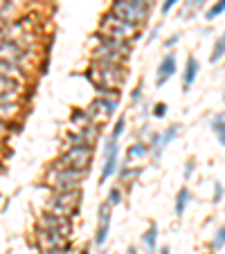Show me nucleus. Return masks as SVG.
I'll use <instances>...</instances> for the list:
<instances>
[{"instance_id":"15","label":"nucleus","mask_w":225,"mask_h":254,"mask_svg":"<svg viewBox=\"0 0 225 254\" xmlns=\"http://www.w3.org/2000/svg\"><path fill=\"white\" fill-rule=\"evenodd\" d=\"M142 167H135V164H129V162H124V164H119V169H117V178H119V182H124V185H131V182H135L142 175Z\"/></svg>"},{"instance_id":"28","label":"nucleus","mask_w":225,"mask_h":254,"mask_svg":"<svg viewBox=\"0 0 225 254\" xmlns=\"http://www.w3.org/2000/svg\"><path fill=\"white\" fill-rule=\"evenodd\" d=\"M38 254H77L75 245L70 243L65 248H50V250H38Z\"/></svg>"},{"instance_id":"14","label":"nucleus","mask_w":225,"mask_h":254,"mask_svg":"<svg viewBox=\"0 0 225 254\" xmlns=\"http://www.w3.org/2000/svg\"><path fill=\"white\" fill-rule=\"evenodd\" d=\"M151 155V146L149 142H142V140H138V142H133L129 148H126V158H124V162H135V160H144Z\"/></svg>"},{"instance_id":"23","label":"nucleus","mask_w":225,"mask_h":254,"mask_svg":"<svg viewBox=\"0 0 225 254\" xmlns=\"http://www.w3.org/2000/svg\"><path fill=\"white\" fill-rule=\"evenodd\" d=\"M223 248H225V225H221L214 232V238L209 241V250H216V252H219V250H223Z\"/></svg>"},{"instance_id":"13","label":"nucleus","mask_w":225,"mask_h":254,"mask_svg":"<svg viewBox=\"0 0 225 254\" xmlns=\"http://www.w3.org/2000/svg\"><path fill=\"white\" fill-rule=\"evenodd\" d=\"M158 236H160V229H158L156 223H151L149 227L142 232L140 241H142V245H144L146 254H156L158 252Z\"/></svg>"},{"instance_id":"10","label":"nucleus","mask_w":225,"mask_h":254,"mask_svg":"<svg viewBox=\"0 0 225 254\" xmlns=\"http://www.w3.org/2000/svg\"><path fill=\"white\" fill-rule=\"evenodd\" d=\"M92 38H95L97 48L104 50V52H115V54H122V56H131V52H133V43L126 41V38H115L102 32H95Z\"/></svg>"},{"instance_id":"34","label":"nucleus","mask_w":225,"mask_h":254,"mask_svg":"<svg viewBox=\"0 0 225 254\" xmlns=\"http://www.w3.org/2000/svg\"><path fill=\"white\" fill-rule=\"evenodd\" d=\"M194 169H196V160H194V158H189L187 162H185V178H192Z\"/></svg>"},{"instance_id":"33","label":"nucleus","mask_w":225,"mask_h":254,"mask_svg":"<svg viewBox=\"0 0 225 254\" xmlns=\"http://www.w3.org/2000/svg\"><path fill=\"white\" fill-rule=\"evenodd\" d=\"M178 43H180V34H173V36H169V38L165 41V48H167V50H173Z\"/></svg>"},{"instance_id":"26","label":"nucleus","mask_w":225,"mask_h":254,"mask_svg":"<svg viewBox=\"0 0 225 254\" xmlns=\"http://www.w3.org/2000/svg\"><path fill=\"white\" fill-rule=\"evenodd\" d=\"M209 126H212V131L219 135V133H223L225 131V111H221V113H216L214 117H212V122H209Z\"/></svg>"},{"instance_id":"9","label":"nucleus","mask_w":225,"mask_h":254,"mask_svg":"<svg viewBox=\"0 0 225 254\" xmlns=\"http://www.w3.org/2000/svg\"><path fill=\"white\" fill-rule=\"evenodd\" d=\"M111 218H112V207L104 200L102 205L97 207V229H95V238H92V243H95L97 250L104 248L108 241V234H111Z\"/></svg>"},{"instance_id":"25","label":"nucleus","mask_w":225,"mask_h":254,"mask_svg":"<svg viewBox=\"0 0 225 254\" xmlns=\"http://www.w3.org/2000/svg\"><path fill=\"white\" fill-rule=\"evenodd\" d=\"M124 131H126V117L119 115L117 122L112 124V131H111V135H108V138H111V140H119L124 135Z\"/></svg>"},{"instance_id":"29","label":"nucleus","mask_w":225,"mask_h":254,"mask_svg":"<svg viewBox=\"0 0 225 254\" xmlns=\"http://www.w3.org/2000/svg\"><path fill=\"white\" fill-rule=\"evenodd\" d=\"M167 111H169V108H167V104H165V101H158L156 106L151 108V115H153V117H158V119H162V117H167Z\"/></svg>"},{"instance_id":"7","label":"nucleus","mask_w":225,"mask_h":254,"mask_svg":"<svg viewBox=\"0 0 225 254\" xmlns=\"http://www.w3.org/2000/svg\"><path fill=\"white\" fill-rule=\"evenodd\" d=\"M180 124H171V126H167L162 133H151L149 135V146H151V158L156 160H160V155H162V151H165L169 144L173 142V140L180 135Z\"/></svg>"},{"instance_id":"8","label":"nucleus","mask_w":225,"mask_h":254,"mask_svg":"<svg viewBox=\"0 0 225 254\" xmlns=\"http://www.w3.org/2000/svg\"><path fill=\"white\" fill-rule=\"evenodd\" d=\"M72 243V236L61 232H52V229H41L34 227V245L36 250H50V248H65Z\"/></svg>"},{"instance_id":"42","label":"nucleus","mask_w":225,"mask_h":254,"mask_svg":"<svg viewBox=\"0 0 225 254\" xmlns=\"http://www.w3.org/2000/svg\"><path fill=\"white\" fill-rule=\"evenodd\" d=\"M223 104H225V92H223Z\"/></svg>"},{"instance_id":"2","label":"nucleus","mask_w":225,"mask_h":254,"mask_svg":"<svg viewBox=\"0 0 225 254\" xmlns=\"http://www.w3.org/2000/svg\"><path fill=\"white\" fill-rule=\"evenodd\" d=\"M81 200H84V189H61V191H52L50 198L45 200V212L59 214V216H68V218H77L79 214Z\"/></svg>"},{"instance_id":"20","label":"nucleus","mask_w":225,"mask_h":254,"mask_svg":"<svg viewBox=\"0 0 225 254\" xmlns=\"http://www.w3.org/2000/svg\"><path fill=\"white\" fill-rule=\"evenodd\" d=\"M223 56H225V32L214 41V48H212V54H209V63H219Z\"/></svg>"},{"instance_id":"1","label":"nucleus","mask_w":225,"mask_h":254,"mask_svg":"<svg viewBox=\"0 0 225 254\" xmlns=\"http://www.w3.org/2000/svg\"><path fill=\"white\" fill-rule=\"evenodd\" d=\"M92 158H95V144L65 146L63 151L50 162V169H88L90 171Z\"/></svg>"},{"instance_id":"40","label":"nucleus","mask_w":225,"mask_h":254,"mask_svg":"<svg viewBox=\"0 0 225 254\" xmlns=\"http://www.w3.org/2000/svg\"><path fill=\"white\" fill-rule=\"evenodd\" d=\"M140 2H146V5H151V7L156 5V0H140Z\"/></svg>"},{"instance_id":"11","label":"nucleus","mask_w":225,"mask_h":254,"mask_svg":"<svg viewBox=\"0 0 225 254\" xmlns=\"http://www.w3.org/2000/svg\"><path fill=\"white\" fill-rule=\"evenodd\" d=\"M176 70H178L176 54H173V52L165 54L162 61H160V65H158V70H156V85H158V88H162L167 81L171 79L173 74H176Z\"/></svg>"},{"instance_id":"35","label":"nucleus","mask_w":225,"mask_h":254,"mask_svg":"<svg viewBox=\"0 0 225 254\" xmlns=\"http://www.w3.org/2000/svg\"><path fill=\"white\" fill-rule=\"evenodd\" d=\"M131 101H133V104H140V101H142V84H138V88L131 92Z\"/></svg>"},{"instance_id":"27","label":"nucleus","mask_w":225,"mask_h":254,"mask_svg":"<svg viewBox=\"0 0 225 254\" xmlns=\"http://www.w3.org/2000/svg\"><path fill=\"white\" fill-rule=\"evenodd\" d=\"M200 5H203V0H185V11H182V18H192Z\"/></svg>"},{"instance_id":"31","label":"nucleus","mask_w":225,"mask_h":254,"mask_svg":"<svg viewBox=\"0 0 225 254\" xmlns=\"http://www.w3.org/2000/svg\"><path fill=\"white\" fill-rule=\"evenodd\" d=\"M178 2H180V0H162V5H160V11H162V16H167V14H169V11H171L173 7L178 5Z\"/></svg>"},{"instance_id":"6","label":"nucleus","mask_w":225,"mask_h":254,"mask_svg":"<svg viewBox=\"0 0 225 254\" xmlns=\"http://www.w3.org/2000/svg\"><path fill=\"white\" fill-rule=\"evenodd\" d=\"M36 227L41 229H52V232H61V234H68L72 236L75 232V218H68V216H59V214H52V212H41L36 221Z\"/></svg>"},{"instance_id":"24","label":"nucleus","mask_w":225,"mask_h":254,"mask_svg":"<svg viewBox=\"0 0 225 254\" xmlns=\"http://www.w3.org/2000/svg\"><path fill=\"white\" fill-rule=\"evenodd\" d=\"M124 200V189L119 185H115V187H111L108 189V198H106V202L111 207H115V205H119V202Z\"/></svg>"},{"instance_id":"30","label":"nucleus","mask_w":225,"mask_h":254,"mask_svg":"<svg viewBox=\"0 0 225 254\" xmlns=\"http://www.w3.org/2000/svg\"><path fill=\"white\" fill-rule=\"evenodd\" d=\"M223 196H225L223 185H221V182H214V196H212V202H214V205H219V202L223 200Z\"/></svg>"},{"instance_id":"12","label":"nucleus","mask_w":225,"mask_h":254,"mask_svg":"<svg viewBox=\"0 0 225 254\" xmlns=\"http://www.w3.org/2000/svg\"><path fill=\"white\" fill-rule=\"evenodd\" d=\"M198 72H200V63L196 56H187L185 61V68H182V88L189 90L194 85V81L198 79Z\"/></svg>"},{"instance_id":"38","label":"nucleus","mask_w":225,"mask_h":254,"mask_svg":"<svg viewBox=\"0 0 225 254\" xmlns=\"http://www.w3.org/2000/svg\"><path fill=\"white\" fill-rule=\"evenodd\" d=\"M158 254H171V248H169V245H162V248L158 250Z\"/></svg>"},{"instance_id":"5","label":"nucleus","mask_w":225,"mask_h":254,"mask_svg":"<svg viewBox=\"0 0 225 254\" xmlns=\"http://www.w3.org/2000/svg\"><path fill=\"white\" fill-rule=\"evenodd\" d=\"M97 32L108 34V36H115V38H126V41L135 43L140 38V34H142V27L122 21V18L112 16L111 11H108V14L102 16V21H99V29H97Z\"/></svg>"},{"instance_id":"16","label":"nucleus","mask_w":225,"mask_h":254,"mask_svg":"<svg viewBox=\"0 0 225 254\" xmlns=\"http://www.w3.org/2000/svg\"><path fill=\"white\" fill-rule=\"evenodd\" d=\"M27 81H21V79H11V77H5V74H0V92H14V95L21 97L23 92H27Z\"/></svg>"},{"instance_id":"39","label":"nucleus","mask_w":225,"mask_h":254,"mask_svg":"<svg viewBox=\"0 0 225 254\" xmlns=\"http://www.w3.org/2000/svg\"><path fill=\"white\" fill-rule=\"evenodd\" d=\"M216 138H219V144H221V146H225V131H223V133H219Z\"/></svg>"},{"instance_id":"3","label":"nucleus","mask_w":225,"mask_h":254,"mask_svg":"<svg viewBox=\"0 0 225 254\" xmlns=\"http://www.w3.org/2000/svg\"><path fill=\"white\" fill-rule=\"evenodd\" d=\"M88 175H90L88 169H50L48 167L43 180L52 191L79 189V187H84Z\"/></svg>"},{"instance_id":"32","label":"nucleus","mask_w":225,"mask_h":254,"mask_svg":"<svg viewBox=\"0 0 225 254\" xmlns=\"http://www.w3.org/2000/svg\"><path fill=\"white\" fill-rule=\"evenodd\" d=\"M11 131V122H7V119H0V144L5 142L7 133Z\"/></svg>"},{"instance_id":"17","label":"nucleus","mask_w":225,"mask_h":254,"mask_svg":"<svg viewBox=\"0 0 225 254\" xmlns=\"http://www.w3.org/2000/svg\"><path fill=\"white\" fill-rule=\"evenodd\" d=\"M119 169V155H108V158H104V164H102V173H99V185H106L108 178H112V175L117 173Z\"/></svg>"},{"instance_id":"41","label":"nucleus","mask_w":225,"mask_h":254,"mask_svg":"<svg viewBox=\"0 0 225 254\" xmlns=\"http://www.w3.org/2000/svg\"><path fill=\"white\" fill-rule=\"evenodd\" d=\"M97 254H108V252H106V250H104V248H99V252H97Z\"/></svg>"},{"instance_id":"21","label":"nucleus","mask_w":225,"mask_h":254,"mask_svg":"<svg viewBox=\"0 0 225 254\" xmlns=\"http://www.w3.org/2000/svg\"><path fill=\"white\" fill-rule=\"evenodd\" d=\"M70 122L75 124V126H84V124H90V113H88V108H75L72 111V115H70Z\"/></svg>"},{"instance_id":"19","label":"nucleus","mask_w":225,"mask_h":254,"mask_svg":"<svg viewBox=\"0 0 225 254\" xmlns=\"http://www.w3.org/2000/svg\"><path fill=\"white\" fill-rule=\"evenodd\" d=\"M189 200H192V191H189L187 187H180V189H178V194H176V202H173V212H176L178 218L185 214Z\"/></svg>"},{"instance_id":"37","label":"nucleus","mask_w":225,"mask_h":254,"mask_svg":"<svg viewBox=\"0 0 225 254\" xmlns=\"http://www.w3.org/2000/svg\"><path fill=\"white\" fill-rule=\"evenodd\" d=\"M126 254H140L138 245H129V248H126Z\"/></svg>"},{"instance_id":"22","label":"nucleus","mask_w":225,"mask_h":254,"mask_svg":"<svg viewBox=\"0 0 225 254\" xmlns=\"http://www.w3.org/2000/svg\"><path fill=\"white\" fill-rule=\"evenodd\" d=\"M221 14H225V0H216L214 5H212L207 11H205V21L212 23V21H216Z\"/></svg>"},{"instance_id":"18","label":"nucleus","mask_w":225,"mask_h":254,"mask_svg":"<svg viewBox=\"0 0 225 254\" xmlns=\"http://www.w3.org/2000/svg\"><path fill=\"white\" fill-rule=\"evenodd\" d=\"M75 131L79 133L88 144H97V140H99V135H102V124L90 122V124H84V126H75Z\"/></svg>"},{"instance_id":"36","label":"nucleus","mask_w":225,"mask_h":254,"mask_svg":"<svg viewBox=\"0 0 225 254\" xmlns=\"http://www.w3.org/2000/svg\"><path fill=\"white\" fill-rule=\"evenodd\" d=\"M160 29H162V25H156V27H153V29H151V34H149V38H146V41H149V43H153V41H156V38H158V32H160Z\"/></svg>"},{"instance_id":"4","label":"nucleus","mask_w":225,"mask_h":254,"mask_svg":"<svg viewBox=\"0 0 225 254\" xmlns=\"http://www.w3.org/2000/svg\"><path fill=\"white\" fill-rule=\"evenodd\" d=\"M151 9H153V7L146 5V2H140V0H112V5L108 11H111L112 16L122 18V21H126V23L144 27L151 16Z\"/></svg>"}]
</instances>
